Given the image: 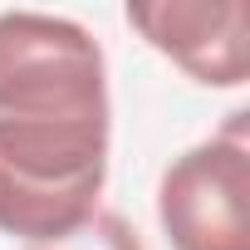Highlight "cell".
<instances>
[{
    "label": "cell",
    "instance_id": "7a4b0ae2",
    "mask_svg": "<svg viewBox=\"0 0 250 250\" xmlns=\"http://www.w3.org/2000/svg\"><path fill=\"white\" fill-rule=\"evenodd\" d=\"M0 118L113 123L103 44L69 15L0 10Z\"/></svg>",
    "mask_w": 250,
    "mask_h": 250
},
{
    "label": "cell",
    "instance_id": "277c9868",
    "mask_svg": "<svg viewBox=\"0 0 250 250\" xmlns=\"http://www.w3.org/2000/svg\"><path fill=\"white\" fill-rule=\"evenodd\" d=\"M128 25L206 88H240L250 79V20L240 0L128 5Z\"/></svg>",
    "mask_w": 250,
    "mask_h": 250
},
{
    "label": "cell",
    "instance_id": "3957f363",
    "mask_svg": "<svg viewBox=\"0 0 250 250\" xmlns=\"http://www.w3.org/2000/svg\"><path fill=\"white\" fill-rule=\"evenodd\" d=\"M245 113L162 167L157 221L172 250H250V143Z\"/></svg>",
    "mask_w": 250,
    "mask_h": 250
},
{
    "label": "cell",
    "instance_id": "5b68a950",
    "mask_svg": "<svg viewBox=\"0 0 250 250\" xmlns=\"http://www.w3.org/2000/svg\"><path fill=\"white\" fill-rule=\"evenodd\" d=\"M25 250H147L138 226L118 211H98L88 226H79L74 235L64 240H49V245H25Z\"/></svg>",
    "mask_w": 250,
    "mask_h": 250
},
{
    "label": "cell",
    "instance_id": "6da1fadb",
    "mask_svg": "<svg viewBox=\"0 0 250 250\" xmlns=\"http://www.w3.org/2000/svg\"><path fill=\"white\" fill-rule=\"evenodd\" d=\"M113 123L0 118V235L49 245L98 216Z\"/></svg>",
    "mask_w": 250,
    "mask_h": 250
}]
</instances>
